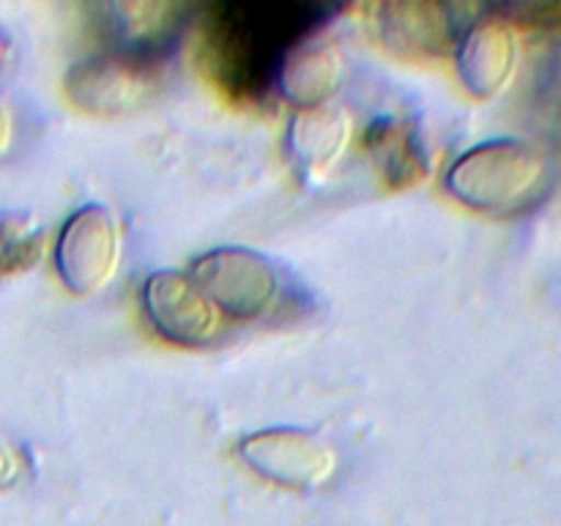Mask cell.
<instances>
[{
    "label": "cell",
    "instance_id": "cell-4",
    "mask_svg": "<svg viewBox=\"0 0 561 526\" xmlns=\"http://www.w3.org/2000/svg\"><path fill=\"white\" fill-rule=\"evenodd\" d=\"M192 279L219 312L239 321H255L279 301V272L266 255L250 247H217L192 263Z\"/></svg>",
    "mask_w": 561,
    "mask_h": 526
},
{
    "label": "cell",
    "instance_id": "cell-9",
    "mask_svg": "<svg viewBox=\"0 0 561 526\" xmlns=\"http://www.w3.org/2000/svg\"><path fill=\"white\" fill-rule=\"evenodd\" d=\"M455 66L471 96H499L513 82L515 69H518L515 22L502 14H488L469 22L455 49Z\"/></svg>",
    "mask_w": 561,
    "mask_h": 526
},
{
    "label": "cell",
    "instance_id": "cell-14",
    "mask_svg": "<svg viewBox=\"0 0 561 526\" xmlns=\"http://www.w3.org/2000/svg\"><path fill=\"white\" fill-rule=\"evenodd\" d=\"M44 247V228L33 214L0 211V272H27L42 261Z\"/></svg>",
    "mask_w": 561,
    "mask_h": 526
},
{
    "label": "cell",
    "instance_id": "cell-11",
    "mask_svg": "<svg viewBox=\"0 0 561 526\" xmlns=\"http://www.w3.org/2000/svg\"><path fill=\"white\" fill-rule=\"evenodd\" d=\"M365 146L378 175L392 192L409 190L431 173V151L420 126L411 118L383 115L365 132Z\"/></svg>",
    "mask_w": 561,
    "mask_h": 526
},
{
    "label": "cell",
    "instance_id": "cell-1",
    "mask_svg": "<svg viewBox=\"0 0 561 526\" xmlns=\"http://www.w3.org/2000/svg\"><path fill=\"white\" fill-rule=\"evenodd\" d=\"M337 5L310 0H228L201 11L197 58L219 93L257 104L277 93L279 71L294 49L329 25Z\"/></svg>",
    "mask_w": 561,
    "mask_h": 526
},
{
    "label": "cell",
    "instance_id": "cell-16",
    "mask_svg": "<svg viewBox=\"0 0 561 526\" xmlns=\"http://www.w3.org/2000/svg\"><path fill=\"white\" fill-rule=\"evenodd\" d=\"M16 474H20V460L11 453L9 444L0 438V488L11 485L16 480Z\"/></svg>",
    "mask_w": 561,
    "mask_h": 526
},
{
    "label": "cell",
    "instance_id": "cell-12",
    "mask_svg": "<svg viewBox=\"0 0 561 526\" xmlns=\"http://www.w3.org/2000/svg\"><path fill=\"white\" fill-rule=\"evenodd\" d=\"M351 132H354L351 115L332 104L296 110L285 135V148L299 173L318 179L343 159Z\"/></svg>",
    "mask_w": 561,
    "mask_h": 526
},
{
    "label": "cell",
    "instance_id": "cell-10",
    "mask_svg": "<svg viewBox=\"0 0 561 526\" xmlns=\"http://www.w3.org/2000/svg\"><path fill=\"white\" fill-rule=\"evenodd\" d=\"M104 47L170 55L173 44L190 25V5L179 3H107L93 9Z\"/></svg>",
    "mask_w": 561,
    "mask_h": 526
},
{
    "label": "cell",
    "instance_id": "cell-15",
    "mask_svg": "<svg viewBox=\"0 0 561 526\" xmlns=\"http://www.w3.org/2000/svg\"><path fill=\"white\" fill-rule=\"evenodd\" d=\"M518 14L537 27H551V31H561V3L526 5V9H518Z\"/></svg>",
    "mask_w": 561,
    "mask_h": 526
},
{
    "label": "cell",
    "instance_id": "cell-18",
    "mask_svg": "<svg viewBox=\"0 0 561 526\" xmlns=\"http://www.w3.org/2000/svg\"><path fill=\"white\" fill-rule=\"evenodd\" d=\"M3 53H5V38L3 33H0V58H3Z\"/></svg>",
    "mask_w": 561,
    "mask_h": 526
},
{
    "label": "cell",
    "instance_id": "cell-2",
    "mask_svg": "<svg viewBox=\"0 0 561 526\" xmlns=\"http://www.w3.org/2000/svg\"><path fill=\"white\" fill-rule=\"evenodd\" d=\"M444 186L471 211L510 217L546 197L551 186V162L531 142L496 137L460 153L447 170Z\"/></svg>",
    "mask_w": 561,
    "mask_h": 526
},
{
    "label": "cell",
    "instance_id": "cell-17",
    "mask_svg": "<svg viewBox=\"0 0 561 526\" xmlns=\"http://www.w3.org/2000/svg\"><path fill=\"white\" fill-rule=\"evenodd\" d=\"M11 137H14V118H11V110L9 104L0 99V157L9 151L11 146Z\"/></svg>",
    "mask_w": 561,
    "mask_h": 526
},
{
    "label": "cell",
    "instance_id": "cell-3",
    "mask_svg": "<svg viewBox=\"0 0 561 526\" xmlns=\"http://www.w3.org/2000/svg\"><path fill=\"white\" fill-rule=\"evenodd\" d=\"M168 55L102 47L66 75V96L91 115H124L146 107L164 85Z\"/></svg>",
    "mask_w": 561,
    "mask_h": 526
},
{
    "label": "cell",
    "instance_id": "cell-8",
    "mask_svg": "<svg viewBox=\"0 0 561 526\" xmlns=\"http://www.w3.org/2000/svg\"><path fill=\"white\" fill-rule=\"evenodd\" d=\"M142 310L153 332L173 345L201 348L219 332V310L192 274L162 268L142 283Z\"/></svg>",
    "mask_w": 561,
    "mask_h": 526
},
{
    "label": "cell",
    "instance_id": "cell-7",
    "mask_svg": "<svg viewBox=\"0 0 561 526\" xmlns=\"http://www.w3.org/2000/svg\"><path fill=\"white\" fill-rule=\"evenodd\" d=\"M370 27L387 53L405 60H438L455 55L463 25L455 5L433 0H398L370 9Z\"/></svg>",
    "mask_w": 561,
    "mask_h": 526
},
{
    "label": "cell",
    "instance_id": "cell-13",
    "mask_svg": "<svg viewBox=\"0 0 561 526\" xmlns=\"http://www.w3.org/2000/svg\"><path fill=\"white\" fill-rule=\"evenodd\" d=\"M343 55L334 44L307 42L288 55L277 80V93L299 110L321 107L343 82Z\"/></svg>",
    "mask_w": 561,
    "mask_h": 526
},
{
    "label": "cell",
    "instance_id": "cell-5",
    "mask_svg": "<svg viewBox=\"0 0 561 526\" xmlns=\"http://www.w3.org/2000/svg\"><path fill=\"white\" fill-rule=\"evenodd\" d=\"M121 263L118 219L102 203H88L66 219L55 244V268L75 296L107 288Z\"/></svg>",
    "mask_w": 561,
    "mask_h": 526
},
{
    "label": "cell",
    "instance_id": "cell-6",
    "mask_svg": "<svg viewBox=\"0 0 561 526\" xmlns=\"http://www.w3.org/2000/svg\"><path fill=\"white\" fill-rule=\"evenodd\" d=\"M239 455L257 477L274 485L310 491L337 469V453L307 427H263L239 442Z\"/></svg>",
    "mask_w": 561,
    "mask_h": 526
}]
</instances>
